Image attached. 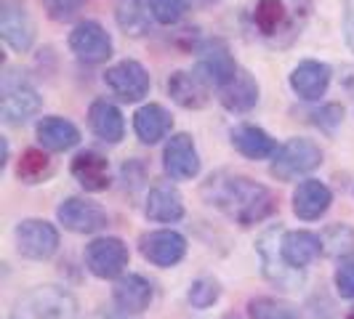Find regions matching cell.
Segmentation results:
<instances>
[{"mask_svg": "<svg viewBox=\"0 0 354 319\" xmlns=\"http://www.w3.org/2000/svg\"><path fill=\"white\" fill-rule=\"evenodd\" d=\"M200 195L211 208L243 229H250L277 213V197L269 186L232 171H218L205 178Z\"/></svg>", "mask_w": 354, "mask_h": 319, "instance_id": "obj_1", "label": "cell"}, {"mask_svg": "<svg viewBox=\"0 0 354 319\" xmlns=\"http://www.w3.org/2000/svg\"><path fill=\"white\" fill-rule=\"evenodd\" d=\"M77 298L67 287L37 284L14 303L8 319H77Z\"/></svg>", "mask_w": 354, "mask_h": 319, "instance_id": "obj_2", "label": "cell"}, {"mask_svg": "<svg viewBox=\"0 0 354 319\" xmlns=\"http://www.w3.org/2000/svg\"><path fill=\"white\" fill-rule=\"evenodd\" d=\"M283 226H269V229L259 237L256 242V253H259V264H261V274L266 282H272L277 290H299L306 282V269H296L283 258L280 253V237H283Z\"/></svg>", "mask_w": 354, "mask_h": 319, "instance_id": "obj_3", "label": "cell"}, {"mask_svg": "<svg viewBox=\"0 0 354 319\" xmlns=\"http://www.w3.org/2000/svg\"><path fill=\"white\" fill-rule=\"evenodd\" d=\"M319 165H322L319 144L296 136V139H288L277 149V155L272 157V165H269V173L277 181H296V178H304L312 171H317Z\"/></svg>", "mask_w": 354, "mask_h": 319, "instance_id": "obj_4", "label": "cell"}, {"mask_svg": "<svg viewBox=\"0 0 354 319\" xmlns=\"http://www.w3.org/2000/svg\"><path fill=\"white\" fill-rule=\"evenodd\" d=\"M14 245L19 255L27 261H51L59 253L62 237L46 218H21L14 226Z\"/></svg>", "mask_w": 354, "mask_h": 319, "instance_id": "obj_5", "label": "cell"}, {"mask_svg": "<svg viewBox=\"0 0 354 319\" xmlns=\"http://www.w3.org/2000/svg\"><path fill=\"white\" fill-rule=\"evenodd\" d=\"M197 75L211 86V88H227L232 80L237 77L240 67L234 64L230 46L218 37H208L197 46Z\"/></svg>", "mask_w": 354, "mask_h": 319, "instance_id": "obj_6", "label": "cell"}, {"mask_svg": "<svg viewBox=\"0 0 354 319\" xmlns=\"http://www.w3.org/2000/svg\"><path fill=\"white\" fill-rule=\"evenodd\" d=\"M83 258L96 280H118L131 264V250L120 237H96L88 242Z\"/></svg>", "mask_w": 354, "mask_h": 319, "instance_id": "obj_7", "label": "cell"}, {"mask_svg": "<svg viewBox=\"0 0 354 319\" xmlns=\"http://www.w3.org/2000/svg\"><path fill=\"white\" fill-rule=\"evenodd\" d=\"M155 290L152 282L142 274H123L112 287V319H142V314L152 306Z\"/></svg>", "mask_w": 354, "mask_h": 319, "instance_id": "obj_8", "label": "cell"}, {"mask_svg": "<svg viewBox=\"0 0 354 319\" xmlns=\"http://www.w3.org/2000/svg\"><path fill=\"white\" fill-rule=\"evenodd\" d=\"M59 224L72 234H99L109 226V213L88 197H67L56 208Z\"/></svg>", "mask_w": 354, "mask_h": 319, "instance_id": "obj_9", "label": "cell"}, {"mask_svg": "<svg viewBox=\"0 0 354 319\" xmlns=\"http://www.w3.org/2000/svg\"><path fill=\"white\" fill-rule=\"evenodd\" d=\"M40 93L21 77H11V72L3 77V99H0V115L6 125H24L30 117L40 112Z\"/></svg>", "mask_w": 354, "mask_h": 319, "instance_id": "obj_10", "label": "cell"}, {"mask_svg": "<svg viewBox=\"0 0 354 319\" xmlns=\"http://www.w3.org/2000/svg\"><path fill=\"white\" fill-rule=\"evenodd\" d=\"M187 237L176 229H155L139 237V253L144 261L158 269H174L187 255Z\"/></svg>", "mask_w": 354, "mask_h": 319, "instance_id": "obj_11", "label": "cell"}, {"mask_svg": "<svg viewBox=\"0 0 354 319\" xmlns=\"http://www.w3.org/2000/svg\"><path fill=\"white\" fill-rule=\"evenodd\" d=\"M104 86L120 102H142L144 96L152 88V80H149V72L144 70V64H139L136 59H123L118 64H112L104 72Z\"/></svg>", "mask_w": 354, "mask_h": 319, "instance_id": "obj_12", "label": "cell"}, {"mask_svg": "<svg viewBox=\"0 0 354 319\" xmlns=\"http://www.w3.org/2000/svg\"><path fill=\"white\" fill-rule=\"evenodd\" d=\"M0 35L17 53H27L35 43V21L21 0H0Z\"/></svg>", "mask_w": 354, "mask_h": 319, "instance_id": "obj_13", "label": "cell"}, {"mask_svg": "<svg viewBox=\"0 0 354 319\" xmlns=\"http://www.w3.org/2000/svg\"><path fill=\"white\" fill-rule=\"evenodd\" d=\"M200 152L189 133H174L162 146V171L171 181H192L200 176Z\"/></svg>", "mask_w": 354, "mask_h": 319, "instance_id": "obj_14", "label": "cell"}, {"mask_svg": "<svg viewBox=\"0 0 354 319\" xmlns=\"http://www.w3.org/2000/svg\"><path fill=\"white\" fill-rule=\"evenodd\" d=\"M70 51L86 64H102L112 56V37L99 21L86 19L70 32Z\"/></svg>", "mask_w": 354, "mask_h": 319, "instance_id": "obj_15", "label": "cell"}, {"mask_svg": "<svg viewBox=\"0 0 354 319\" xmlns=\"http://www.w3.org/2000/svg\"><path fill=\"white\" fill-rule=\"evenodd\" d=\"M333 205V192L325 181L319 178H304L299 186L293 189L290 197V208L299 221H319Z\"/></svg>", "mask_w": 354, "mask_h": 319, "instance_id": "obj_16", "label": "cell"}, {"mask_svg": "<svg viewBox=\"0 0 354 319\" xmlns=\"http://www.w3.org/2000/svg\"><path fill=\"white\" fill-rule=\"evenodd\" d=\"M72 178L86 189V192H106L112 186V168H109V160L102 155V152H93V149H86V152H77L72 157L70 165Z\"/></svg>", "mask_w": 354, "mask_h": 319, "instance_id": "obj_17", "label": "cell"}, {"mask_svg": "<svg viewBox=\"0 0 354 319\" xmlns=\"http://www.w3.org/2000/svg\"><path fill=\"white\" fill-rule=\"evenodd\" d=\"M330 77H333V72H330V67L325 61L306 59V61L293 67L288 80H290V88H293V93L299 99H304V102H319L328 93Z\"/></svg>", "mask_w": 354, "mask_h": 319, "instance_id": "obj_18", "label": "cell"}, {"mask_svg": "<svg viewBox=\"0 0 354 319\" xmlns=\"http://www.w3.org/2000/svg\"><path fill=\"white\" fill-rule=\"evenodd\" d=\"M184 197L178 192L174 184L162 181V184H155L149 192H147V200H144V215L155 224H176L184 218Z\"/></svg>", "mask_w": 354, "mask_h": 319, "instance_id": "obj_19", "label": "cell"}, {"mask_svg": "<svg viewBox=\"0 0 354 319\" xmlns=\"http://www.w3.org/2000/svg\"><path fill=\"white\" fill-rule=\"evenodd\" d=\"M280 253L290 266L306 269L322 255V237L306 229H285L280 237Z\"/></svg>", "mask_w": 354, "mask_h": 319, "instance_id": "obj_20", "label": "cell"}, {"mask_svg": "<svg viewBox=\"0 0 354 319\" xmlns=\"http://www.w3.org/2000/svg\"><path fill=\"white\" fill-rule=\"evenodd\" d=\"M35 136L37 144L48 152H70L80 144V128L67 120V117H40L35 125Z\"/></svg>", "mask_w": 354, "mask_h": 319, "instance_id": "obj_21", "label": "cell"}, {"mask_svg": "<svg viewBox=\"0 0 354 319\" xmlns=\"http://www.w3.org/2000/svg\"><path fill=\"white\" fill-rule=\"evenodd\" d=\"M168 96L181 109H203L211 102V86L197 72L178 70L168 77Z\"/></svg>", "mask_w": 354, "mask_h": 319, "instance_id": "obj_22", "label": "cell"}, {"mask_svg": "<svg viewBox=\"0 0 354 319\" xmlns=\"http://www.w3.org/2000/svg\"><path fill=\"white\" fill-rule=\"evenodd\" d=\"M230 142L243 157L248 160H272L277 155V149H280L277 142L266 133L264 128H259V125L253 123H243L237 125V128H232Z\"/></svg>", "mask_w": 354, "mask_h": 319, "instance_id": "obj_23", "label": "cell"}, {"mask_svg": "<svg viewBox=\"0 0 354 319\" xmlns=\"http://www.w3.org/2000/svg\"><path fill=\"white\" fill-rule=\"evenodd\" d=\"M88 125H91V133L96 139H102L106 144H120L125 136V120H123V112L112 102L106 99H96L88 109Z\"/></svg>", "mask_w": 354, "mask_h": 319, "instance_id": "obj_24", "label": "cell"}, {"mask_svg": "<svg viewBox=\"0 0 354 319\" xmlns=\"http://www.w3.org/2000/svg\"><path fill=\"white\" fill-rule=\"evenodd\" d=\"M174 128V117L162 104H144L133 115V130L142 144H160Z\"/></svg>", "mask_w": 354, "mask_h": 319, "instance_id": "obj_25", "label": "cell"}, {"mask_svg": "<svg viewBox=\"0 0 354 319\" xmlns=\"http://www.w3.org/2000/svg\"><path fill=\"white\" fill-rule=\"evenodd\" d=\"M218 93H221L218 99H221L224 109L234 112V115H245V112H250L253 106L259 104V83L245 70L237 72V77Z\"/></svg>", "mask_w": 354, "mask_h": 319, "instance_id": "obj_26", "label": "cell"}, {"mask_svg": "<svg viewBox=\"0 0 354 319\" xmlns=\"http://www.w3.org/2000/svg\"><path fill=\"white\" fill-rule=\"evenodd\" d=\"M290 11L293 8L288 6V0H259L253 11V24L264 37H274L290 24Z\"/></svg>", "mask_w": 354, "mask_h": 319, "instance_id": "obj_27", "label": "cell"}, {"mask_svg": "<svg viewBox=\"0 0 354 319\" xmlns=\"http://www.w3.org/2000/svg\"><path fill=\"white\" fill-rule=\"evenodd\" d=\"M53 173V160L48 155V149H37V146H30L19 155L17 162V178L27 186H35V184H43L48 181Z\"/></svg>", "mask_w": 354, "mask_h": 319, "instance_id": "obj_28", "label": "cell"}, {"mask_svg": "<svg viewBox=\"0 0 354 319\" xmlns=\"http://www.w3.org/2000/svg\"><path fill=\"white\" fill-rule=\"evenodd\" d=\"M319 237H322V255L336 261L354 255V229L349 224H330L319 231Z\"/></svg>", "mask_w": 354, "mask_h": 319, "instance_id": "obj_29", "label": "cell"}, {"mask_svg": "<svg viewBox=\"0 0 354 319\" xmlns=\"http://www.w3.org/2000/svg\"><path fill=\"white\" fill-rule=\"evenodd\" d=\"M115 19H118V27L131 37H142L149 30V17L144 11L142 0H118Z\"/></svg>", "mask_w": 354, "mask_h": 319, "instance_id": "obj_30", "label": "cell"}, {"mask_svg": "<svg viewBox=\"0 0 354 319\" xmlns=\"http://www.w3.org/2000/svg\"><path fill=\"white\" fill-rule=\"evenodd\" d=\"M248 317L250 319H304V314L293 303L272 296H259L248 301Z\"/></svg>", "mask_w": 354, "mask_h": 319, "instance_id": "obj_31", "label": "cell"}, {"mask_svg": "<svg viewBox=\"0 0 354 319\" xmlns=\"http://www.w3.org/2000/svg\"><path fill=\"white\" fill-rule=\"evenodd\" d=\"M218 298H221V282L216 277H208V274L197 277L195 282L189 284V290H187V301L197 311H205V309L216 306Z\"/></svg>", "mask_w": 354, "mask_h": 319, "instance_id": "obj_32", "label": "cell"}, {"mask_svg": "<svg viewBox=\"0 0 354 319\" xmlns=\"http://www.w3.org/2000/svg\"><path fill=\"white\" fill-rule=\"evenodd\" d=\"M147 8L160 24H176L187 14V0H147Z\"/></svg>", "mask_w": 354, "mask_h": 319, "instance_id": "obj_33", "label": "cell"}, {"mask_svg": "<svg viewBox=\"0 0 354 319\" xmlns=\"http://www.w3.org/2000/svg\"><path fill=\"white\" fill-rule=\"evenodd\" d=\"M333 287H336L338 298L354 301V258L338 261L336 271H333Z\"/></svg>", "mask_w": 354, "mask_h": 319, "instance_id": "obj_34", "label": "cell"}, {"mask_svg": "<svg viewBox=\"0 0 354 319\" xmlns=\"http://www.w3.org/2000/svg\"><path fill=\"white\" fill-rule=\"evenodd\" d=\"M312 123L317 125L322 133L333 136L338 130V125L344 123V106L341 104H322L319 109L312 112Z\"/></svg>", "mask_w": 354, "mask_h": 319, "instance_id": "obj_35", "label": "cell"}, {"mask_svg": "<svg viewBox=\"0 0 354 319\" xmlns=\"http://www.w3.org/2000/svg\"><path fill=\"white\" fill-rule=\"evenodd\" d=\"M304 319H341L338 317V309L333 298L328 296V293H315L306 306H304Z\"/></svg>", "mask_w": 354, "mask_h": 319, "instance_id": "obj_36", "label": "cell"}, {"mask_svg": "<svg viewBox=\"0 0 354 319\" xmlns=\"http://www.w3.org/2000/svg\"><path fill=\"white\" fill-rule=\"evenodd\" d=\"M83 3H86V0H46L48 14H51V19H56V21H67V19H72L77 11H80Z\"/></svg>", "mask_w": 354, "mask_h": 319, "instance_id": "obj_37", "label": "cell"}, {"mask_svg": "<svg viewBox=\"0 0 354 319\" xmlns=\"http://www.w3.org/2000/svg\"><path fill=\"white\" fill-rule=\"evenodd\" d=\"M346 37H349V46L354 48V14H349L346 19Z\"/></svg>", "mask_w": 354, "mask_h": 319, "instance_id": "obj_38", "label": "cell"}, {"mask_svg": "<svg viewBox=\"0 0 354 319\" xmlns=\"http://www.w3.org/2000/svg\"><path fill=\"white\" fill-rule=\"evenodd\" d=\"M195 6H213V3H218V0H192Z\"/></svg>", "mask_w": 354, "mask_h": 319, "instance_id": "obj_39", "label": "cell"}, {"mask_svg": "<svg viewBox=\"0 0 354 319\" xmlns=\"http://www.w3.org/2000/svg\"><path fill=\"white\" fill-rule=\"evenodd\" d=\"M224 319H243V317H237V314H227Z\"/></svg>", "mask_w": 354, "mask_h": 319, "instance_id": "obj_40", "label": "cell"}, {"mask_svg": "<svg viewBox=\"0 0 354 319\" xmlns=\"http://www.w3.org/2000/svg\"><path fill=\"white\" fill-rule=\"evenodd\" d=\"M346 319H354V309L349 311V314H346Z\"/></svg>", "mask_w": 354, "mask_h": 319, "instance_id": "obj_41", "label": "cell"}]
</instances>
